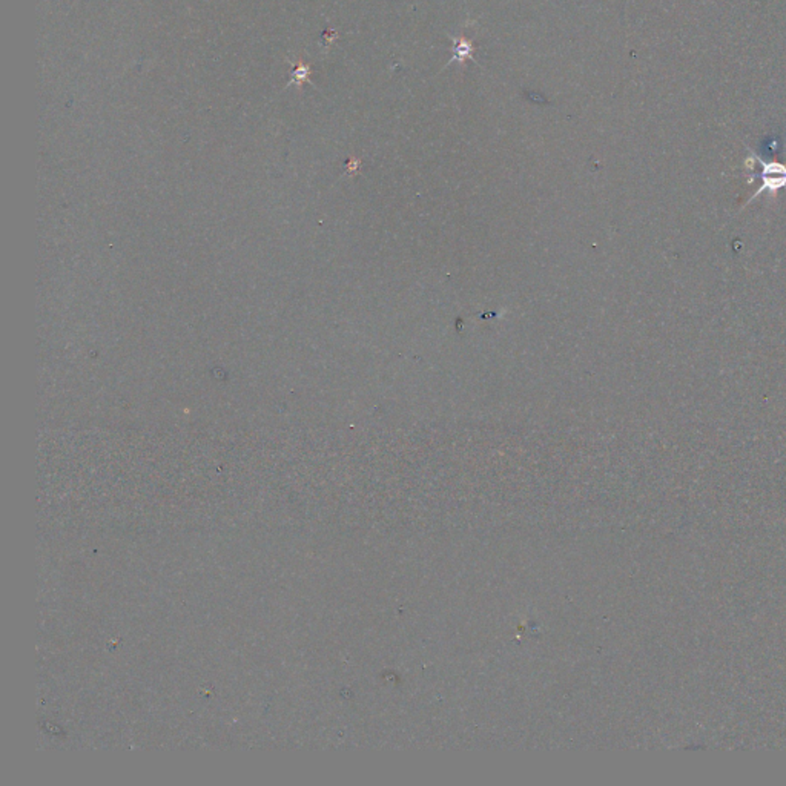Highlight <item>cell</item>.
I'll list each match as a JSON object with an SVG mask.
<instances>
[{
  "instance_id": "cell-2",
  "label": "cell",
  "mask_w": 786,
  "mask_h": 786,
  "mask_svg": "<svg viewBox=\"0 0 786 786\" xmlns=\"http://www.w3.org/2000/svg\"><path fill=\"white\" fill-rule=\"evenodd\" d=\"M453 43H455V46H453L455 54L452 57V60L449 62V65L453 63V62H464L467 59H472V54H473V50H474V46H473L472 42L465 41V38H453Z\"/></svg>"
},
{
  "instance_id": "cell-1",
  "label": "cell",
  "mask_w": 786,
  "mask_h": 786,
  "mask_svg": "<svg viewBox=\"0 0 786 786\" xmlns=\"http://www.w3.org/2000/svg\"><path fill=\"white\" fill-rule=\"evenodd\" d=\"M763 184L759 188V191H757L754 193V197H751L748 200V203L755 198L757 196H759L760 192H765V191H771V192H777L780 188H785L786 186V169L783 166H780V164H770V166H765L763 169Z\"/></svg>"
}]
</instances>
